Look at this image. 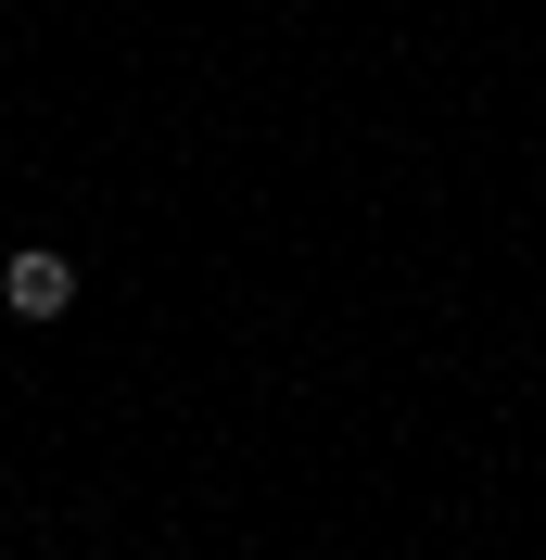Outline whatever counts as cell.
<instances>
[{
  "label": "cell",
  "mask_w": 546,
  "mask_h": 560,
  "mask_svg": "<svg viewBox=\"0 0 546 560\" xmlns=\"http://www.w3.org/2000/svg\"><path fill=\"white\" fill-rule=\"evenodd\" d=\"M0 306L26 318V331H51V318L76 306V255H51V243H26L13 268H0Z\"/></svg>",
  "instance_id": "1"
}]
</instances>
